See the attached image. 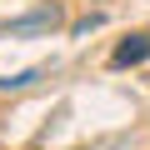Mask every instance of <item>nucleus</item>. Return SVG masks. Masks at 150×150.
<instances>
[{"instance_id": "f257e3e1", "label": "nucleus", "mask_w": 150, "mask_h": 150, "mask_svg": "<svg viewBox=\"0 0 150 150\" xmlns=\"http://www.w3.org/2000/svg\"><path fill=\"white\" fill-rule=\"evenodd\" d=\"M140 60H150V30H135V35H125V40L110 50V65H115V70L140 65Z\"/></svg>"}, {"instance_id": "f03ea898", "label": "nucleus", "mask_w": 150, "mask_h": 150, "mask_svg": "<svg viewBox=\"0 0 150 150\" xmlns=\"http://www.w3.org/2000/svg\"><path fill=\"white\" fill-rule=\"evenodd\" d=\"M45 25H55V10H35V15L15 20V25H10V35H25V30H45Z\"/></svg>"}, {"instance_id": "7ed1b4c3", "label": "nucleus", "mask_w": 150, "mask_h": 150, "mask_svg": "<svg viewBox=\"0 0 150 150\" xmlns=\"http://www.w3.org/2000/svg\"><path fill=\"white\" fill-rule=\"evenodd\" d=\"M35 80H40V65H35V70H20V75H5L0 90H25V85H35Z\"/></svg>"}]
</instances>
